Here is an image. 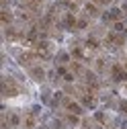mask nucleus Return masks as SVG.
<instances>
[{"mask_svg":"<svg viewBox=\"0 0 127 129\" xmlns=\"http://www.w3.org/2000/svg\"><path fill=\"white\" fill-rule=\"evenodd\" d=\"M19 92H21L19 84L14 82L10 76H4L2 78V94H4V99H8V96H17Z\"/></svg>","mask_w":127,"mask_h":129,"instance_id":"f257e3e1","label":"nucleus"},{"mask_svg":"<svg viewBox=\"0 0 127 129\" xmlns=\"http://www.w3.org/2000/svg\"><path fill=\"white\" fill-rule=\"evenodd\" d=\"M105 45L109 49H119V47L125 45V37L121 33H115V31H111V33L105 37Z\"/></svg>","mask_w":127,"mask_h":129,"instance_id":"f03ea898","label":"nucleus"},{"mask_svg":"<svg viewBox=\"0 0 127 129\" xmlns=\"http://www.w3.org/2000/svg\"><path fill=\"white\" fill-rule=\"evenodd\" d=\"M37 59H39L37 51H23V53L19 55V63H21V66H25V68H33Z\"/></svg>","mask_w":127,"mask_h":129,"instance_id":"7ed1b4c3","label":"nucleus"},{"mask_svg":"<svg viewBox=\"0 0 127 129\" xmlns=\"http://www.w3.org/2000/svg\"><path fill=\"white\" fill-rule=\"evenodd\" d=\"M80 105L86 107V109H94V107H97V94L82 88L80 90Z\"/></svg>","mask_w":127,"mask_h":129,"instance_id":"20e7f679","label":"nucleus"},{"mask_svg":"<svg viewBox=\"0 0 127 129\" xmlns=\"http://www.w3.org/2000/svg\"><path fill=\"white\" fill-rule=\"evenodd\" d=\"M111 78H113L115 82H125V80H127V70H125V66L115 63V66L111 68Z\"/></svg>","mask_w":127,"mask_h":129,"instance_id":"39448f33","label":"nucleus"},{"mask_svg":"<svg viewBox=\"0 0 127 129\" xmlns=\"http://www.w3.org/2000/svg\"><path fill=\"white\" fill-rule=\"evenodd\" d=\"M64 109H66L68 113H72V115H82V105L80 103H76L72 99H64Z\"/></svg>","mask_w":127,"mask_h":129,"instance_id":"423d86ee","label":"nucleus"},{"mask_svg":"<svg viewBox=\"0 0 127 129\" xmlns=\"http://www.w3.org/2000/svg\"><path fill=\"white\" fill-rule=\"evenodd\" d=\"M76 25H78V19L74 17V12H66L61 17V27L64 29H76Z\"/></svg>","mask_w":127,"mask_h":129,"instance_id":"0eeeda50","label":"nucleus"},{"mask_svg":"<svg viewBox=\"0 0 127 129\" xmlns=\"http://www.w3.org/2000/svg\"><path fill=\"white\" fill-rule=\"evenodd\" d=\"M2 123H4V129H6V127H19V125H21V117L17 115V113H10V115L4 117Z\"/></svg>","mask_w":127,"mask_h":129,"instance_id":"6e6552de","label":"nucleus"},{"mask_svg":"<svg viewBox=\"0 0 127 129\" xmlns=\"http://www.w3.org/2000/svg\"><path fill=\"white\" fill-rule=\"evenodd\" d=\"M29 74L33 80H37V82H43L45 80V70L41 66H33V68H29Z\"/></svg>","mask_w":127,"mask_h":129,"instance_id":"1a4fd4ad","label":"nucleus"},{"mask_svg":"<svg viewBox=\"0 0 127 129\" xmlns=\"http://www.w3.org/2000/svg\"><path fill=\"white\" fill-rule=\"evenodd\" d=\"M12 21H14V17H12V12L4 6L2 8V12H0V23H2L4 27H12Z\"/></svg>","mask_w":127,"mask_h":129,"instance_id":"9d476101","label":"nucleus"},{"mask_svg":"<svg viewBox=\"0 0 127 129\" xmlns=\"http://www.w3.org/2000/svg\"><path fill=\"white\" fill-rule=\"evenodd\" d=\"M103 19H105L107 23H117V21L121 19V10H119V8H111L109 12L103 14Z\"/></svg>","mask_w":127,"mask_h":129,"instance_id":"9b49d317","label":"nucleus"},{"mask_svg":"<svg viewBox=\"0 0 127 129\" xmlns=\"http://www.w3.org/2000/svg\"><path fill=\"white\" fill-rule=\"evenodd\" d=\"M82 8H84V14H88V17H99V12H101V10H99V6L94 4L92 0H90V2H84V6H82Z\"/></svg>","mask_w":127,"mask_h":129,"instance_id":"f8f14e48","label":"nucleus"},{"mask_svg":"<svg viewBox=\"0 0 127 129\" xmlns=\"http://www.w3.org/2000/svg\"><path fill=\"white\" fill-rule=\"evenodd\" d=\"M84 47H86V49H99V47H101V41H99L97 37H88V39L84 41Z\"/></svg>","mask_w":127,"mask_h":129,"instance_id":"ddd939ff","label":"nucleus"},{"mask_svg":"<svg viewBox=\"0 0 127 129\" xmlns=\"http://www.w3.org/2000/svg\"><path fill=\"white\" fill-rule=\"evenodd\" d=\"M70 55L76 59V61H80V59H84V49H82V47H72V51H70Z\"/></svg>","mask_w":127,"mask_h":129,"instance_id":"4468645a","label":"nucleus"},{"mask_svg":"<svg viewBox=\"0 0 127 129\" xmlns=\"http://www.w3.org/2000/svg\"><path fill=\"white\" fill-rule=\"evenodd\" d=\"M70 70H72L74 74H84V68H82L78 61H72V63H70Z\"/></svg>","mask_w":127,"mask_h":129,"instance_id":"2eb2a0df","label":"nucleus"},{"mask_svg":"<svg viewBox=\"0 0 127 129\" xmlns=\"http://www.w3.org/2000/svg\"><path fill=\"white\" fill-rule=\"evenodd\" d=\"M78 117H80V115H72V113H68V115H66V121H68L70 125H78V123H80Z\"/></svg>","mask_w":127,"mask_h":129,"instance_id":"dca6fc26","label":"nucleus"},{"mask_svg":"<svg viewBox=\"0 0 127 129\" xmlns=\"http://www.w3.org/2000/svg\"><path fill=\"white\" fill-rule=\"evenodd\" d=\"M25 127H27V129H33V127H35V117H33V115L25 117Z\"/></svg>","mask_w":127,"mask_h":129,"instance_id":"f3484780","label":"nucleus"},{"mask_svg":"<svg viewBox=\"0 0 127 129\" xmlns=\"http://www.w3.org/2000/svg\"><path fill=\"white\" fill-rule=\"evenodd\" d=\"M57 59H59V63H61V66H64V63H70V53H66V51H64V53H59V55H57Z\"/></svg>","mask_w":127,"mask_h":129,"instance_id":"a211bd4d","label":"nucleus"},{"mask_svg":"<svg viewBox=\"0 0 127 129\" xmlns=\"http://www.w3.org/2000/svg\"><path fill=\"white\" fill-rule=\"evenodd\" d=\"M86 27H88V19H78L76 29H86Z\"/></svg>","mask_w":127,"mask_h":129,"instance_id":"6ab92c4d","label":"nucleus"},{"mask_svg":"<svg viewBox=\"0 0 127 129\" xmlns=\"http://www.w3.org/2000/svg\"><path fill=\"white\" fill-rule=\"evenodd\" d=\"M92 2L97 4V6H107V4H111V2H113V0H92Z\"/></svg>","mask_w":127,"mask_h":129,"instance_id":"aec40b11","label":"nucleus"},{"mask_svg":"<svg viewBox=\"0 0 127 129\" xmlns=\"http://www.w3.org/2000/svg\"><path fill=\"white\" fill-rule=\"evenodd\" d=\"M94 119H97L99 123H105V115H103V113H97V115H94Z\"/></svg>","mask_w":127,"mask_h":129,"instance_id":"412c9836","label":"nucleus"},{"mask_svg":"<svg viewBox=\"0 0 127 129\" xmlns=\"http://www.w3.org/2000/svg\"><path fill=\"white\" fill-rule=\"evenodd\" d=\"M27 2H33V4H37V6H39V4L43 2V0H27Z\"/></svg>","mask_w":127,"mask_h":129,"instance_id":"4be33fe9","label":"nucleus"},{"mask_svg":"<svg viewBox=\"0 0 127 129\" xmlns=\"http://www.w3.org/2000/svg\"><path fill=\"white\" fill-rule=\"evenodd\" d=\"M70 2H76V0H70Z\"/></svg>","mask_w":127,"mask_h":129,"instance_id":"5701e85b","label":"nucleus"},{"mask_svg":"<svg viewBox=\"0 0 127 129\" xmlns=\"http://www.w3.org/2000/svg\"><path fill=\"white\" fill-rule=\"evenodd\" d=\"M125 70H127V63H125Z\"/></svg>","mask_w":127,"mask_h":129,"instance_id":"b1692460","label":"nucleus"}]
</instances>
